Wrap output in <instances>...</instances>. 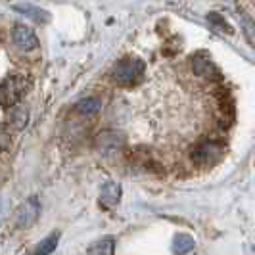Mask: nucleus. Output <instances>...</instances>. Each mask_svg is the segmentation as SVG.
Masks as SVG:
<instances>
[{"label":"nucleus","mask_w":255,"mask_h":255,"mask_svg":"<svg viewBox=\"0 0 255 255\" xmlns=\"http://www.w3.org/2000/svg\"><path fill=\"white\" fill-rule=\"evenodd\" d=\"M207 19H209V23H213V29H219V31H227V33H232V29H230V25L229 23H227V21H225V19H223V17H221V15H219V13H209V15H207Z\"/></svg>","instance_id":"2eb2a0df"},{"label":"nucleus","mask_w":255,"mask_h":255,"mask_svg":"<svg viewBox=\"0 0 255 255\" xmlns=\"http://www.w3.org/2000/svg\"><path fill=\"white\" fill-rule=\"evenodd\" d=\"M29 89V79L23 75H10L0 83V102L4 108H13Z\"/></svg>","instance_id":"f03ea898"},{"label":"nucleus","mask_w":255,"mask_h":255,"mask_svg":"<svg viewBox=\"0 0 255 255\" xmlns=\"http://www.w3.org/2000/svg\"><path fill=\"white\" fill-rule=\"evenodd\" d=\"M8 146H10V136H8V132L4 128L0 127V152L8 150Z\"/></svg>","instance_id":"f3484780"},{"label":"nucleus","mask_w":255,"mask_h":255,"mask_svg":"<svg viewBox=\"0 0 255 255\" xmlns=\"http://www.w3.org/2000/svg\"><path fill=\"white\" fill-rule=\"evenodd\" d=\"M192 69L198 77H204V79H209V81H219L221 79V71H219L217 65L213 64L207 56H202V54L194 56Z\"/></svg>","instance_id":"0eeeda50"},{"label":"nucleus","mask_w":255,"mask_h":255,"mask_svg":"<svg viewBox=\"0 0 255 255\" xmlns=\"http://www.w3.org/2000/svg\"><path fill=\"white\" fill-rule=\"evenodd\" d=\"M94 144H96L98 152H102L104 155H110V153H115L125 146V136L117 130H104L96 136Z\"/></svg>","instance_id":"39448f33"},{"label":"nucleus","mask_w":255,"mask_h":255,"mask_svg":"<svg viewBox=\"0 0 255 255\" xmlns=\"http://www.w3.org/2000/svg\"><path fill=\"white\" fill-rule=\"evenodd\" d=\"M238 17H240L242 31H244V35H246V38H248V42H250L252 46H255V25H254V21H252V17H248L242 10L238 13Z\"/></svg>","instance_id":"ddd939ff"},{"label":"nucleus","mask_w":255,"mask_h":255,"mask_svg":"<svg viewBox=\"0 0 255 255\" xmlns=\"http://www.w3.org/2000/svg\"><path fill=\"white\" fill-rule=\"evenodd\" d=\"M87 252H89V254H108V255H112L115 252L114 238H112V236H106V238H102V240H98V242L92 244Z\"/></svg>","instance_id":"9b49d317"},{"label":"nucleus","mask_w":255,"mask_h":255,"mask_svg":"<svg viewBox=\"0 0 255 255\" xmlns=\"http://www.w3.org/2000/svg\"><path fill=\"white\" fill-rule=\"evenodd\" d=\"M194 238L190 234H177L175 240H173V252L175 254H188L192 248H194Z\"/></svg>","instance_id":"9d476101"},{"label":"nucleus","mask_w":255,"mask_h":255,"mask_svg":"<svg viewBox=\"0 0 255 255\" xmlns=\"http://www.w3.org/2000/svg\"><path fill=\"white\" fill-rule=\"evenodd\" d=\"M38 215H40V204H38L37 196H31L23 204L17 207L15 211V223L19 229H29L37 223Z\"/></svg>","instance_id":"20e7f679"},{"label":"nucleus","mask_w":255,"mask_h":255,"mask_svg":"<svg viewBox=\"0 0 255 255\" xmlns=\"http://www.w3.org/2000/svg\"><path fill=\"white\" fill-rule=\"evenodd\" d=\"M146 71V65L138 58H127L121 60L119 64L114 67V81L123 85V87H132L136 83H140L142 77Z\"/></svg>","instance_id":"f257e3e1"},{"label":"nucleus","mask_w":255,"mask_h":255,"mask_svg":"<svg viewBox=\"0 0 255 255\" xmlns=\"http://www.w3.org/2000/svg\"><path fill=\"white\" fill-rule=\"evenodd\" d=\"M121 200V184L117 182H106L104 184L102 192H100V204L108 209H112L115 205L119 204Z\"/></svg>","instance_id":"6e6552de"},{"label":"nucleus","mask_w":255,"mask_h":255,"mask_svg":"<svg viewBox=\"0 0 255 255\" xmlns=\"http://www.w3.org/2000/svg\"><path fill=\"white\" fill-rule=\"evenodd\" d=\"M12 40L13 44L19 48V50H35L38 46V38L35 35V31L27 25H15L12 31Z\"/></svg>","instance_id":"423d86ee"},{"label":"nucleus","mask_w":255,"mask_h":255,"mask_svg":"<svg viewBox=\"0 0 255 255\" xmlns=\"http://www.w3.org/2000/svg\"><path fill=\"white\" fill-rule=\"evenodd\" d=\"M58 240H60V232H52L50 236H46L40 246L37 248V254L40 255H46V254H52L54 250H56V246H58Z\"/></svg>","instance_id":"4468645a"},{"label":"nucleus","mask_w":255,"mask_h":255,"mask_svg":"<svg viewBox=\"0 0 255 255\" xmlns=\"http://www.w3.org/2000/svg\"><path fill=\"white\" fill-rule=\"evenodd\" d=\"M100 108H102V102L98 100V98H87V100H81V102L75 106V110L79 114L83 115H94L100 112Z\"/></svg>","instance_id":"f8f14e48"},{"label":"nucleus","mask_w":255,"mask_h":255,"mask_svg":"<svg viewBox=\"0 0 255 255\" xmlns=\"http://www.w3.org/2000/svg\"><path fill=\"white\" fill-rule=\"evenodd\" d=\"M15 10L19 13H23V15H27V17H31V19H35L37 23H48V21H50L48 12L40 10L37 6H31V4H17Z\"/></svg>","instance_id":"1a4fd4ad"},{"label":"nucleus","mask_w":255,"mask_h":255,"mask_svg":"<svg viewBox=\"0 0 255 255\" xmlns=\"http://www.w3.org/2000/svg\"><path fill=\"white\" fill-rule=\"evenodd\" d=\"M225 155V146L221 142H205L192 152V161L196 165H213Z\"/></svg>","instance_id":"7ed1b4c3"},{"label":"nucleus","mask_w":255,"mask_h":255,"mask_svg":"<svg viewBox=\"0 0 255 255\" xmlns=\"http://www.w3.org/2000/svg\"><path fill=\"white\" fill-rule=\"evenodd\" d=\"M12 123L15 125V127H23L27 123V112L25 110H19V108H15L12 112Z\"/></svg>","instance_id":"dca6fc26"}]
</instances>
